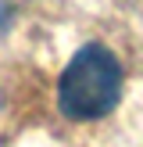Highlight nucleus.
<instances>
[{"label": "nucleus", "instance_id": "nucleus-1", "mask_svg": "<svg viewBox=\"0 0 143 147\" xmlns=\"http://www.w3.org/2000/svg\"><path fill=\"white\" fill-rule=\"evenodd\" d=\"M122 61L104 43H86L75 50L57 83V108L72 122H93L114 111L122 100Z\"/></svg>", "mask_w": 143, "mask_h": 147}, {"label": "nucleus", "instance_id": "nucleus-2", "mask_svg": "<svg viewBox=\"0 0 143 147\" xmlns=\"http://www.w3.org/2000/svg\"><path fill=\"white\" fill-rule=\"evenodd\" d=\"M0 25H4V4H0Z\"/></svg>", "mask_w": 143, "mask_h": 147}]
</instances>
